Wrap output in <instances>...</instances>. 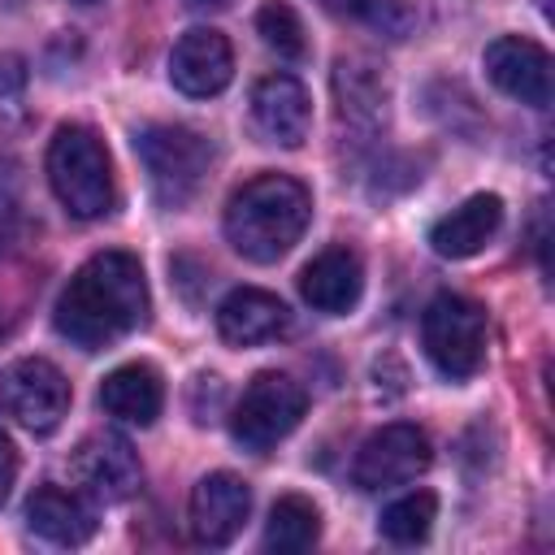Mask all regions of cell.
Here are the masks:
<instances>
[{"label": "cell", "mask_w": 555, "mask_h": 555, "mask_svg": "<svg viewBox=\"0 0 555 555\" xmlns=\"http://www.w3.org/2000/svg\"><path fill=\"white\" fill-rule=\"evenodd\" d=\"M147 317V278L139 256L100 251L91 256L56 299V334L82 351H104Z\"/></svg>", "instance_id": "6da1fadb"}, {"label": "cell", "mask_w": 555, "mask_h": 555, "mask_svg": "<svg viewBox=\"0 0 555 555\" xmlns=\"http://www.w3.org/2000/svg\"><path fill=\"white\" fill-rule=\"evenodd\" d=\"M308 217H312V195L304 182L286 173H260L230 195L225 238L238 256L256 264H273L299 243V234L308 230Z\"/></svg>", "instance_id": "7a4b0ae2"}, {"label": "cell", "mask_w": 555, "mask_h": 555, "mask_svg": "<svg viewBox=\"0 0 555 555\" xmlns=\"http://www.w3.org/2000/svg\"><path fill=\"white\" fill-rule=\"evenodd\" d=\"M48 182L69 217L95 221L113 212L117 186H113V160L104 139L91 126H61L48 143Z\"/></svg>", "instance_id": "3957f363"}, {"label": "cell", "mask_w": 555, "mask_h": 555, "mask_svg": "<svg viewBox=\"0 0 555 555\" xmlns=\"http://www.w3.org/2000/svg\"><path fill=\"white\" fill-rule=\"evenodd\" d=\"M134 156L147 169V182L156 191V199L165 208H182L195 199V191L208 178L212 165V143L191 130V126H173V121H152L134 134Z\"/></svg>", "instance_id": "277c9868"}, {"label": "cell", "mask_w": 555, "mask_h": 555, "mask_svg": "<svg viewBox=\"0 0 555 555\" xmlns=\"http://www.w3.org/2000/svg\"><path fill=\"white\" fill-rule=\"evenodd\" d=\"M421 343L434 369L451 382L473 377L486 364V312L464 295H434L421 317Z\"/></svg>", "instance_id": "5b68a950"}, {"label": "cell", "mask_w": 555, "mask_h": 555, "mask_svg": "<svg viewBox=\"0 0 555 555\" xmlns=\"http://www.w3.org/2000/svg\"><path fill=\"white\" fill-rule=\"evenodd\" d=\"M308 408V395L304 386L291 377V373H278V369H264L247 382V390L238 395L234 412H230V434L243 451H269L278 447L304 416Z\"/></svg>", "instance_id": "8992f818"}, {"label": "cell", "mask_w": 555, "mask_h": 555, "mask_svg": "<svg viewBox=\"0 0 555 555\" xmlns=\"http://www.w3.org/2000/svg\"><path fill=\"white\" fill-rule=\"evenodd\" d=\"M0 408L30 434H52L61 425V416L69 412V382L65 373L43 360V356H26L13 360L0 373Z\"/></svg>", "instance_id": "52a82bcc"}, {"label": "cell", "mask_w": 555, "mask_h": 555, "mask_svg": "<svg viewBox=\"0 0 555 555\" xmlns=\"http://www.w3.org/2000/svg\"><path fill=\"white\" fill-rule=\"evenodd\" d=\"M434 460V447L425 438V429L416 425H382L377 434L364 438V447L356 451V464H351V481L360 490H382V486H399V481H412L429 468Z\"/></svg>", "instance_id": "ba28073f"}, {"label": "cell", "mask_w": 555, "mask_h": 555, "mask_svg": "<svg viewBox=\"0 0 555 555\" xmlns=\"http://www.w3.org/2000/svg\"><path fill=\"white\" fill-rule=\"evenodd\" d=\"M69 473L78 481V490H87L91 499H104V503H121L139 490L143 481V468H139V455L134 447L121 438V434H91L74 447L69 455Z\"/></svg>", "instance_id": "9c48e42d"}, {"label": "cell", "mask_w": 555, "mask_h": 555, "mask_svg": "<svg viewBox=\"0 0 555 555\" xmlns=\"http://www.w3.org/2000/svg\"><path fill=\"white\" fill-rule=\"evenodd\" d=\"M234 78V52H230V39L212 26H195L186 30L173 52H169V82L191 95V100H208V95H221Z\"/></svg>", "instance_id": "30bf717a"}, {"label": "cell", "mask_w": 555, "mask_h": 555, "mask_svg": "<svg viewBox=\"0 0 555 555\" xmlns=\"http://www.w3.org/2000/svg\"><path fill=\"white\" fill-rule=\"evenodd\" d=\"M251 516V486L234 473H208L191 490V533L199 546H230Z\"/></svg>", "instance_id": "8fae6325"}, {"label": "cell", "mask_w": 555, "mask_h": 555, "mask_svg": "<svg viewBox=\"0 0 555 555\" xmlns=\"http://www.w3.org/2000/svg\"><path fill=\"white\" fill-rule=\"evenodd\" d=\"M486 78L529 104V108H546L551 104V52L533 39H520V35H503L486 48Z\"/></svg>", "instance_id": "7c38bea8"}, {"label": "cell", "mask_w": 555, "mask_h": 555, "mask_svg": "<svg viewBox=\"0 0 555 555\" xmlns=\"http://www.w3.org/2000/svg\"><path fill=\"white\" fill-rule=\"evenodd\" d=\"M251 121L269 143L299 147L312 126V100L295 74H269L251 87Z\"/></svg>", "instance_id": "4fadbf2b"}, {"label": "cell", "mask_w": 555, "mask_h": 555, "mask_svg": "<svg viewBox=\"0 0 555 555\" xmlns=\"http://www.w3.org/2000/svg\"><path fill=\"white\" fill-rule=\"evenodd\" d=\"M299 295L325 312V317H347L360 295H364V269L360 256L351 247H325L321 256H312L299 273Z\"/></svg>", "instance_id": "5bb4252c"}, {"label": "cell", "mask_w": 555, "mask_h": 555, "mask_svg": "<svg viewBox=\"0 0 555 555\" xmlns=\"http://www.w3.org/2000/svg\"><path fill=\"white\" fill-rule=\"evenodd\" d=\"M499 225H503V199L494 191H481L429 225V247L442 260H468L499 234Z\"/></svg>", "instance_id": "9a60e30c"}, {"label": "cell", "mask_w": 555, "mask_h": 555, "mask_svg": "<svg viewBox=\"0 0 555 555\" xmlns=\"http://www.w3.org/2000/svg\"><path fill=\"white\" fill-rule=\"evenodd\" d=\"M291 312L278 295L260 291V286H238L217 304V334L234 347H256L269 343L286 330Z\"/></svg>", "instance_id": "2e32d148"}, {"label": "cell", "mask_w": 555, "mask_h": 555, "mask_svg": "<svg viewBox=\"0 0 555 555\" xmlns=\"http://www.w3.org/2000/svg\"><path fill=\"white\" fill-rule=\"evenodd\" d=\"M100 408L126 425H152L165 408V382L147 360L117 364L100 382Z\"/></svg>", "instance_id": "e0dca14e"}, {"label": "cell", "mask_w": 555, "mask_h": 555, "mask_svg": "<svg viewBox=\"0 0 555 555\" xmlns=\"http://www.w3.org/2000/svg\"><path fill=\"white\" fill-rule=\"evenodd\" d=\"M26 525H30L39 538L56 542V546H82V542H91L95 529H100L95 512H91L74 490H61V486H39V490L30 494V503H26Z\"/></svg>", "instance_id": "ac0fdd59"}, {"label": "cell", "mask_w": 555, "mask_h": 555, "mask_svg": "<svg viewBox=\"0 0 555 555\" xmlns=\"http://www.w3.org/2000/svg\"><path fill=\"white\" fill-rule=\"evenodd\" d=\"M334 95H338V113L356 126H377L386 117V74L369 61V56H338L334 65Z\"/></svg>", "instance_id": "d6986e66"}, {"label": "cell", "mask_w": 555, "mask_h": 555, "mask_svg": "<svg viewBox=\"0 0 555 555\" xmlns=\"http://www.w3.org/2000/svg\"><path fill=\"white\" fill-rule=\"evenodd\" d=\"M321 538V512L312 499L304 494H282L269 507V525H264V546L278 555H295L308 551Z\"/></svg>", "instance_id": "ffe728a7"}, {"label": "cell", "mask_w": 555, "mask_h": 555, "mask_svg": "<svg viewBox=\"0 0 555 555\" xmlns=\"http://www.w3.org/2000/svg\"><path fill=\"white\" fill-rule=\"evenodd\" d=\"M434 516H438V499H434L429 490H412V494L395 499V503L382 512L377 529H382V538L395 542V546H416V542L429 538Z\"/></svg>", "instance_id": "44dd1931"}, {"label": "cell", "mask_w": 555, "mask_h": 555, "mask_svg": "<svg viewBox=\"0 0 555 555\" xmlns=\"http://www.w3.org/2000/svg\"><path fill=\"white\" fill-rule=\"evenodd\" d=\"M256 35L264 39L269 52H278L282 61H304L308 56V35L299 13L286 0H269L256 9Z\"/></svg>", "instance_id": "7402d4cb"}, {"label": "cell", "mask_w": 555, "mask_h": 555, "mask_svg": "<svg viewBox=\"0 0 555 555\" xmlns=\"http://www.w3.org/2000/svg\"><path fill=\"white\" fill-rule=\"evenodd\" d=\"M321 9H330V13H338V17L373 22V26L390 30V35L408 30V22H412V13H408L403 0H321Z\"/></svg>", "instance_id": "603a6c76"}, {"label": "cell", "mask_w": 555, "mask_h": 555, "mask_svg": "<svg viewBox=\"0 0 555 555\" xmlns=\"http://www.w3.org/2000/svg\"><path fill=\"white\" fill-rule=\"evenodd\" d=\"M13 481H17V451H13V442H9V434L0 429V503L9 499V490H13Z\"/></svg>", "instance_id": "cb8c5ba5"}, {"label": "cell", "mask_w": 555, "mask_h": 555, "mask_svg": "<svg viewBox=\"0 0 555 555\" xmlns=\"http://www.w3.org/2000/svg\"><path fill=\"white\" fill-rule=\"evenodd\" d=\"M186 4H191V9H225L230 0H186Z\"/></svg>", "instance_id": "d4e9b609"}, {"label": "cell", "mask_w": 555, "mask_h": 555, "mask_svg": "<svg viewBox=\"0 0 555 555\" xmlns=\"http://www.w3.org/2000/svg\"><path fill=\"white\" fill-rule=\"evenodd\" d=\"M74 4H95V0H74Z\"/></svg>", "instance_id": "484cf974"}]
</instances>
